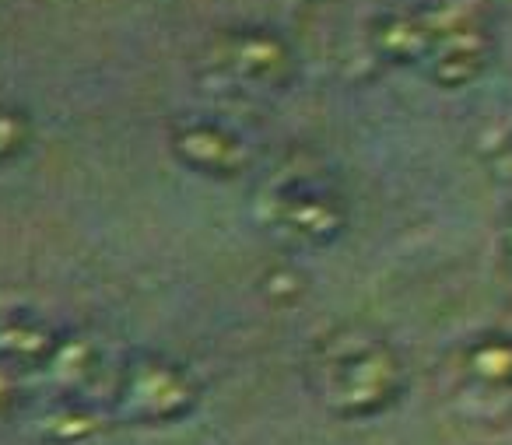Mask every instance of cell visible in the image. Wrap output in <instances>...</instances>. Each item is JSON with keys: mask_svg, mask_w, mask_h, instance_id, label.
Segmentation results:
<instances>
[{"mask_svg": "<svg viewBox=\"0 0 512 445\" xmlns=\"http://www.w3.org/2000/svg\"><path fill=\"white\" fill-rule=\"evenodd\" d=\"M491 162H495V169L512 183V123L491 141Z\"/></svg>", "mask_w": 512, "mask_h": 445, "instance_id": "2", "label": "cell"}, {"mask_svg": "<svg viewBox=\"0 0 512 445\" xmlns=\"http://www.w3.org/2000/svg\"><path fill=\"white\" fill-rule=\"evenodd\" d=\"M467 375L488 393H512V333H484L467 347Z\"/></svg>", "mask_w": 512, "mask_h": 445, "instance_id": "1", "label": "cell"}, {"mask_svg": "<svg viewBox=\"0 0 512 445\" xmlns=\"http://www.w3.org/2000/svg\"><path fill=\"white\" fill-rule=\"evenodd\" d=\"M509 4H512V0H509Z\"/></svg>", "mask_w": 512, "mask_h": 445, "instance_id": "4", "label": "cell"}, {"mask_svg": "<svg viewBox=\"0 0 512 445\" xmlns=\"http://www.w3.org/2000/svg\"><path fill=\"white\" fill-rule=\"evenodd\" d=\"M502 263H505V270L512 274V225L502 232Z\"/></svg>", "mask_w": 512, "mask_h": 445, "instance_id": "3", "label": "cell"}]
</instances>
